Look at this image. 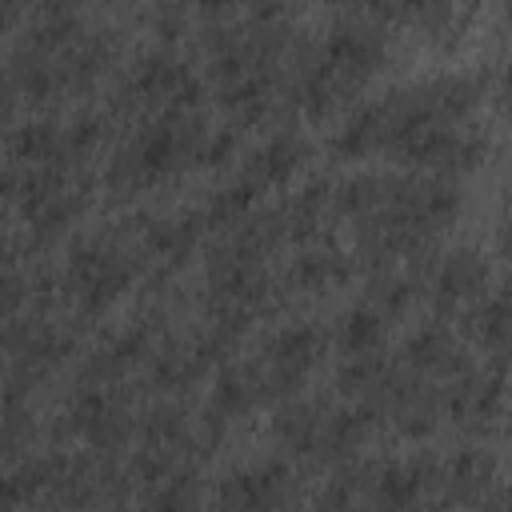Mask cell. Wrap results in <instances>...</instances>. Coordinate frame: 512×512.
<instances>
[{"instance_id": "obj_1", "label": "cell", "mask_w": 512, "mask_h": 512, "mask_svg": "<svg viewBox=\"0 0 512 512\" xmlns=\"http://www.w3.org/2000/svg\"><path fill=\"white\" fill-rule=\"evenodd\" d=\"M476 104L480 80L440 76L356 108L336 132L332 152L352 160L396 152L400 160L420 164L436 176H460L484 156V136L472 128Z\"/></svg>"}, {"instance_id": "obj_2", "label": "cell", "mask_w": 512, "mask_h": 512, "mask_svg": "<svg viewBox=\"0 0 512 512\" xmlns=\"http://www.w3.org/2000/svg\"><path fill=\"white\" fill-rule=\"evenodd\" d=\"M212 140H216V132H208L192 108L156 112L124 140V148L112 156L104 180L112 192H124V196L148 192L192 164H208Z\"/></svg>"}, {"instance_id": "obj_3", "label": "cell", "mask_w": 512, "mask_h": 512, "mask_svg": "<svg viewBox=\"0 0 512 512\" xmlns=\"http://www.w3.org/2000/svg\"><path fill=\"white\" fill-rule=\"evenodd\" d=\"M380 64H384L380 32H372L364 24H340L320 40V48L296 72L292 100H296V108H304L308 116L320 120L332 108L360 96V88L380 72Z\"/></svg>"}, {"instance_id": "obj_4", "label": "cell", "mask_w": 512, "mask_h": 512, "mask_svg": "<svg viewBox=\"0 0 512 512\" xmlns=\"http://www.w3.org/2000/svg\"><path fill=\"white\" fill-rule=\"evenodd\" d=\"M136 260L140 256H132L128 244H120L112 236H92V240L72 248L68 264H64V276H60V292L84 316L104 312L132 284Z\"/></svg>"}, {"instance_id": "obj_5", "label": "cell", "mask_w": 512, "mask_h": 512, "mask_svg": "<svg viewBox=\"0 0 512 512\" xmlns=\"http://www.w3.org/2000/svg\"><path fill=\"white\" fill-rule=\"evenodd\" d=\"M372 408H332V404H288L276 416V436L300 452V456H316V460H332L344 456L360 444V436L368 432Z\"/></svg>"}, {"instance_id": "obj_6", "label": "cell", "mask_w": 512, "mask_h": 512, "mask_svg": "<svg viewBox=\"0 0 512 512\" xmlns=\"http://www.w3.org/2000/svg\"><path fill=\"white\" fill-rule=\"evenodd\" d=\"M116 104H120V112H148V116L172 112V108H192L196 76L188 72L184 60H176L168 52H152L124 76Z\"/></svg>"}, {"instance_id": "obj_7", "label": "cell", "mask_w": 512, "mask_h": 512, "mask_svg": "<svg viewBox=\"0 0 512 512\" xmlns=\"http://www.w3.org/2000/svg\"><path fill=\"white\" fill-rule=\"evenodd\" d=\"M352 8L376 16L380 24H400V28H416L432 40H444L456 24V8L452 0H352Z\"/></svg>"}, {"instance_id": "obj_8", "label": "cell", "mask_w": 512, "mask_h": 512, "mask_svg": "<svg viewBox=\"0 0 512 512\" xmlns=\"http://www.w3.org/2000/svg\"><path fill=\"white\" fill-rule=\"evenodd\" d=\"M488 284V268L476 252H448L432 276V296L440 312H456V308H472L484 296Z\"/></svg>"}, {"instance_id": "obj_9", "label": "cell", "mask_w": 512, "mask_h": 512, "mask_svg": "<svg viewBox=\"0 0 512 512\" xmlns=\"http://www.w3.org/2000/svg\"><path fill=\"white\" fill-rule=\"evenodd\" d=\"M300 160H304V140L296 132H280L248 156V164L240 172V184H248L256 196H264L268 188H280L300 168Z\"/></svg>"}, {"instance_id": "obj_10", "label": "cell", "mask_w": 512, "mask_h": 512, "mask_svg": "<svg viewBox=\"0 0 512 512\" xmlns=\"http://www.w3.org/2000/svg\"><path fill=\"white\" fill-rule=\"evenodd\" d=\"M284 496H288V468H280V464L240 472L220 488V500L236 504V508H268V504H280Z\"/></svg>"}, {"instance_id": "obj_11", "label": "cell", "mask_w": 512, "mask_h": 512, "mask_svg": "<svg viewBox=\"0 0 512 512\" xmlns=\"http://www.w3.org/2000/svg\"><path fill=\"white\" fill-rule=\"evenodd\" d=\"M384 320L388 308L380 300H368L360 308H352L340 324V352L344 356H372L384 348Z\"/></svg>"}, {"instance_id": "obj_12", "label": "cell", "mask_w": 512, "mask_h": 512, "mask_svg": "<svg viewBox=\"0 0 512 512\" xmlns=\"http://www.w3.org/2000/svg\"><path fill=\"white\" fill-rule=\"evenodd\" d=\"M496 100H500V108L512 116V60L504 64V72H500V80H496Z\"/></svg>"}, {"instance_id": "obj_13", "label": "cell", "mask_w": 512, "mask_h": 512, "mask_svg": "<svg viewBox=\"0 0 512 512\" xmlns=\"http://www.w3.org/2000/svg\"><path fill=\"white\" fill-rule=\"evenodd\" d=\"M236 0H188V8H196L200 16H220V12H228Z\"/></svg>"}, {"instance_id": "obj_14", "label": "cell", "mask_w": 512, "mask_h": 512, "mask_svg": "<svg viewBox=\"0 0 512 512\" xmlns=\"http://www.w3.org/2000/svg\"><path fill=\"white\" fill-rule=\"evenodd\" d=\"M500 252L512 260V212L504 216V224H500Z\"/></svg>"}, {"instance_id": "obj_15", "label": "cell", "mask_w": 512, "mask_h": 512, "mask_svg": "<svg viewBox=\"0 0 512 512\" xmlns=\"http://www.w3.org/2000/svg\"><path fill=\"white\" fill-rule=\"evenodd\" d=\"M504 4H512V0H504Z\"/></svg>"}]
</instances>
